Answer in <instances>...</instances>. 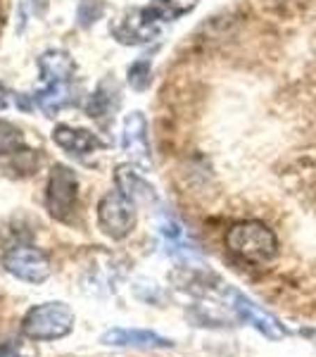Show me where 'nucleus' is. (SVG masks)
<instances>
[{
    "label": "nucleus",
    "instance_id": "9",
    "mask_svg": "<svg viewBox=\"0 0 316 357\" xmlns=\"http://www.w3.org/2000/svg\"><path fill=\"white\" fill-rule=\"evenodd\" d=\"M53 141H55V146H60L67 155H72V158H77V160H86L105 148V141L97 134H93V131L77 129V126H67V124L55 126Z\"/></svg>",
    "mask_w": 316,
    "mask_h": 357
},
{
    "label": "nucleus",
    "instance_id": "11",
    "mask_svg": "<svg viewBox=\"0 0 316 357\" xmlns=\"http://www.w3.org/2000/svg\"><path fill=\"white\" fill-rule=\"evenodd\" d=\"M100 341L105 345H114V348H141V350L171 348L169 338L145 329H110L107 333H102Z\"/></svg>",
    "mask_w": 316,
    "mask_h": 357
},
{
    "label": "nucleus",
    "instance_id": "15",
    "mask_svg": "<svg viewBox=\"0 0 316 357\" xmlns=\"http://www.w3.org/2000/svg\"><path fill=\"white\" fill-rule=\"evenodd\" d=\"M150 60H136L134 65L129 67V84L134 86L136 91H145L150 86Z\"/></svg>",
    "mask_w": 316,
    "mask_h": 357
},
{
    "label": "nucleus",
    "instance_id": "13",
    "mask_svg": "<svg viewBox=\"0 0 316 357\" xmlns=\"http://www.w3.org/2000/svg\"><path fill=\"white\" fill-rule=\"evenodd\" d=\"M119 107V86L117 82H100V86L95 89V93L88 98V105H86V112L93 119H102V117H112V112Z\"/></svg>",
    "mask_w": 316,
    "mask_h": 357
},
{
    "label": "nucleus",
    "instance_id": "4",
    "mask_svg": "<svg viewBox=\"0 0 316 357\" xmlns=\"http://www.w3.org/2000/svg\"><path fill=\"white\" fill-rule=\"evenodd\" d=\"M72 307L67 303H43L31 307L22 319V333L31 341H55L65 338L74 329Z\"/></svg>",
    "mask_w": 316,
    "mask_h": 357
},
{
    "label": "nucleus",
    "instance_id": "16",
    "mask_svg": "<svg viewBox=\"0 0 316 357\" xmlns=\"http://www.w3.org/2000/svg\"><path fill=\"white\" fill-rule=\"evenodd\" d=\"M8 105H10V91L5 89L3 84H0V112L8 110Z\"/></svg>",
    "mask_w": 316,
    "mask_h": 357
},
{
    "label": "nucleus",
    "instance_id": "3",
    "mask_svg": "<svg viewBox=\"0 0 316 357\" xmlns=\"http://www.w3.org/2000/svg\"><path fill=\"white\" fill-rule=\"evenodd\" d=\"M226 248L238 260L250 264H264L278 252V238L264 222H238L226 231Z\"/></svg>",
    "mask_w": 316,
    "mask_h": 357
},
{
    "label": "nucleus",
    "instance_id": "1",
    "mask_svg": "<svg viewBox=\"0 0 316 357\" xmlns=\"http://www.w3.org/2000/svg\"><path fill=\"white\" fill-rule=\"evenodd\" d=\"M200 0H150L143 8H129L110 24V33L122 45H145L162 33L166 24L191 15Z\"/></svg>",
    "mask_w": 316,
    "mask_h": 357
},
{
    "label": "nucleus",
    "instance_id": "10",
    "mask_svg": "<svg viewBox=\"0 0 316 357\" xmlns=\"http://www.w3.org/2000/svg\"><path fill=\"white\" fill-rule=\"evenodd\" d=\"M228 296H231V307L238 312L240 319H245L248 324H252L260 333H264L267 338H271V341H278V338L285 336V329L278 324V319L269 312H264L262 307H257L250 298H245L243 293H238V291H228Z\"/></svg>",
    "mask_w": 316,
    "mask_h": 357
},
{
    "label": "nucleus",
    "instance_id": "5",
    "mask_svg": "<svg viewBox=\"0 0 316 357\" xmlns=\"http://www.w3.org/2000/svg\"><path fill=\"white\" fill-rule=\"evenodd\" d=\"M97 227L112 241L126 238L136 227V203L124 191H107L97 203Z\"/></svg>",
    "mask_w": 316,
    "mask_h": 357
},
{
    "label": "nucleus",
    "instance_id": "7",
    "mask_svg": "<svg viewBox=\"0 0 316 357\" xmlns=\"http://www.w3.org/2000/svg\"><path fill=\"white\" fill-rule=\"evenodd\" d=\"M3 267L8 274L26 284H43L50 276V260L36 245H13L3 252Z\"/></svg>",
    "mask_w": 316,
    "mask_h": 357
},
{
    "label": "nucleus",
    "instance_id": "17",
    "mask_svg": "<svg viewBox=\"0 0 316 357\" xmlns=\"http://www.w3.org/2000/svg\"><path fill=\"white\" fill-rule=\"evenodd\" d=\"M0 357H19V355H15V353H10V350H3V353H0Z\"/></svg>",
    "mask_w": 316,
    "mask_h": 357
},
{
    "label": "nucleus",
    "instance_id": "14",
    "mask_svg": "<svg viewBox=\"0 0 316 357\" xmlns=\"http://www.w3.org/2000/svg\"><path fill=\"white\" fill-rule=\"evenodd\" d=\"M22 153H29L22 129L8 119H0V158H15Z\"/></svg>",
    "mask_w": 316,
    "mask_h": 357
},
{
    "label": "nucleus",
    "instance_id": "2",
    "mask_svg": "<svg viewBox=\"0 0 316 357\" xmlns=\"http://www.w3.org/2000/svg\"><path fill=\"white\" fill-rule=\"evenodd\" d=\"M38 72H41L45 86L36 93H31V98L19 96L24 110L38 107L41 112H45V117H55L65 107L74 105L72 84L74 77H77V65H74L72 55L65 53V50H45L38 57Z\"/></svg>",
    "mask_w": 316,
    "mask_h": 357
},
{
    "label": "nucleus",
    "instance_id": "8",
    "mask_svg": "<svg viewBox=\"0 0 316 357\" xmlns=\"http://www.w3.org/2000/svg\"><path fill=\"white\" fill-rule=\"evenodd\" d=\"M122 151L126 153L131 165L138 169H150L152 167V151L150 138H148V119L141 110H134L124 117L122 122Z\"/></svg>",
    "mask_w": 316,
    "mask_h": 357
},
{
    "label": "nucleus",
    "instance_id": "12",
    "mask_svg": "<svg viewBox=\"0 0 316 357\" xmlns=\"http://www.w3.org/2000/svg\"><path fill=\"white\" fill-rule=\"evenodd\" d=\"M114 181H117V188L119 191H124L129 195L131 200L138 205V203H150L155 200V191L152 186L145 181V178L141 176V172L136 169V167L129 165H119L117 167V174H114Z\"/></svg>",
    "mask_w": 316,
    "mask_h": 357
},
{
    "label": "nucleus",
    "instance_id": "6",
    "mask_svg": "<svg viewBox=\"0 0 316 357\" xmlns=\"http://www.w3.org/2000/svg\"><path fill=\"white\" fill-rule=\"evenodd\" d=\"M79 200V178L67 165H55L50 169L45 186V207L57 222H72Z\"/></svg>",
    "mask_w": 316,
    "mask_h": 357
}]
</instances>
